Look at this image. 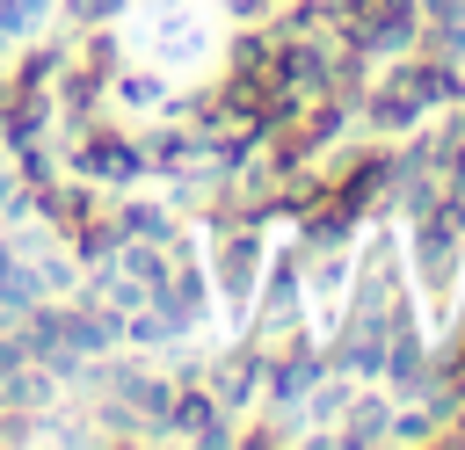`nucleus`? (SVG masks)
Segmentation results:
<instances>
[{
  "instance_id": "1",
  "label": "nucleus",
  "mask_w": 465,
  "mask_h": 450,
  "mask_svg": "<svg viewBox=\"0 0 465 450\" xmlns=\"http://www.w3.org/2000/svg\"><path fill=\"white\" fill-rule=\"evenodd\" d=\"M407 232H400V254H407V283H414V298H421V312H450V298H458V283H465V203L458 196H436V203H421L414 218H400Z\"/></svg>"
},
{
  "instance_id": "2",
  "label": "nucleus",
  "mask_w": 465,
  "mask_h": 450,
  "mask_svg": "<svg viewBox=\"0 0 465 450\" xmlns=\"http://www.w3.org/2000/svg\"><path fill=\"white\" fill-rule=\"evenodd\" d=\"M58 160H65V174H80V181H94V189H109V196L145 181L138 131H131L124 116H109V109H102V116H87V123L65 138V152H58Z\"/></svg>"
},
{
  "instance_id": "3",
  "label": "nucleus",
  "mask_w": 465,
  "mask_h": 450,
  "mask_svg": "<svg viewBox=\"0 0 465 450\" xmlns=\"http://www.w3.org/2000/svg\"><path fill=\"white\" fill-rule=\"evenodd\" d=\"M327 7L349 29V44L371 51L378 65L385 58H407L421 44V0H327Z\"/></svg>"
},
{
  "instance_id": "4",
  "label": "nucleus",
  "mask_w": 465,
  "mask_h": 450,
  "mask_svg": "<svg viewBox=\"0 0 465 450\" xmlns=\"http://www.w3.org/2000/svg\"><path fill=\"white\" fill-rule=\"evenodd\" d=\"M356 123H363L371 138H385V145H392V138H407V131H421V123H429V102H421L392 65H378V73H371V87L356 94Z\"/></svg>"
},
{
  "instance_id": "5",
  "label": "nucleus",
  "mask_w": 465,
  "mask_h": 450,
  "mask_svg": "<svg viewBox=\"0 0 465 450\" xmlns=\"http://www.w3.org/2000/svg\"><path fill=\"white\" fill-rule=\"evenodd\" d=\"M153 305H160L189 341L211 327V269H203V254H196V232L174 247V269H167V283L153 290Z\"/></svg>"
},
{
  "instance_id": "6",
  "label": "nucleus",
  "mask_w": 465,
  "mask_h": 450,
  "mask_svg": "<svg viewBox=\"0 0 465 450\" xmlns=\"http://www.w3.org/2000/svg\"><path fill=\"white\" fill-rule=\"evenodd\" d=\"M203 385H211V399L225 406V414H254V399H262V348L240 334V341H225L218 356L203 348V370H196Z\"/></svg>"
},
{
  "instance_id": "7",
  "label": "nucleus",
  "mask_w": 465,
  "mask_h": 450,
  "mask_svg": "<svg viewBox=\"0 0 465 450\" xmlns=\"http://www.w3.org/2000/svg\"><path fill=\"white\" fill-rule=\"evenodd\" d=\"M320 377H327V348H320V341L283 348V356H269V363H262V399H254V406H291V414H298V406H305V392H312Z\"/></svg>"
},
{
  "instance_id": "8",
  "label": "nucleus",
  "mask_w": 465,
  "mask_h": 450,
  "mask_svg": "<svg viewBox=\"0 0 465 450\" xmlns=\"http://www.w3.org/2000/svg\"><path fill=\"white\" fill-rule=\"evenodd\" d=\"M109 210H116L124 240H145V247H182V240H189V218H174V203H167V196L116 189V196H109Z\"/></svg>"
},
{
  "instance_id": "9",
  "label": "nucleus",
  "mask_w": 465,
  "mask_h": 450,
  "mask_svg": "<svg viewBox=\"0 0 465 450\" xmlns=\"http://www.w3.org/2000/svg\"><path fill=\"white\" fill-rule=\"evenodd\" d=\"M385 428H392V392L378 377H363L334 421V450H385Z\"/></svg>"
},
{
  "instance_id": "10",
  "label": "nucleus",
  "mask_w": 465,
  "mask_h": 450,
  "mask_svg": "<svg viewBox=\"0 0 465 450\" xmlns=\"http://www.w3.org/2000/svg\"><path fill=\"white\" fill-rule=\"evenodd\" d=\"M167 94H174V80H167L160 65H131V58H124V65H116V80H109V102H102V109L131 123V116H160V109H167Z\"/></svg>"
},
{
  "instance_id": "11",
  "label": "nucleus",
  "mask_w": 465,
  "mask_h": 450,
  "mask_svg": "<svg viewBox=\"0 0 465 450\" xmlns=\"http://www.w3.org/2000/svg\"><path fill=\"white\" fill-rule=\"evenodd\" d=\"M349 276H356V240H349V247H320V254H305V298L341 305Z\"/></svg>"
},
{
  "instance_id": "12",
  "label": "nucleus",
  "mask_w": 465,
  "mask_h": 450,
  "mask_svg": "<svg viewBox=\"0 0 465 450\" xmlns=\"http://www.w3.org/2000/svg\"><path fill=\"white\" fill-rule=\"evenodd\" d=\"M51 15H58V0H0V44L7 51L29 44L36 29H51Z\"/></svg>"
},
{
  "instance_id": "13",
  "label": "nucleus",
  "mask_w": 465,
  "mask_h": 450,
  "mask_svg": "<svg viewBox=\"0 0 465 450\" xmlns=\"http://www.w3.org/2000/svg\"><path fill=\"white\" fill-rule=\"evenodd\" d=\"M131 0H58V29H102V22H124Z\"/></svg>"
},
{
  "instance_id": "14",
  "label": "nucleus",
  "mask_w": 465,
  "mask_h": 450,
  "mask_svg": "<svg viewBox=\"0 0 465 450\" xmlns=\"http://www.w3.org/2000/svg\"><path fill=\"white\" fill-rule=\"evenodd\" d=\"M7 167H15V152H7V145H0V174H7Z\"/></svg>"
},
{
  "instance_id": "15",
  "label": "nucleus",
  "mask_w": 465,
  "mask_h": 450,
  "mask_svg": "<svg viewBox=\"0 0 465 450\" xmlns=\"http://www.w3.org/2000/svg\"><path fill=\"white\" fill-rule=\"evenodd\" d=\"M0 435H7V406H0Z\"/></svg>"
}]
</instances>
